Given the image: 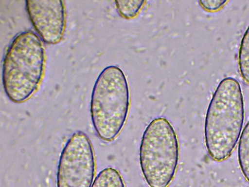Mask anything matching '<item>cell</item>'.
<instances>
[{
    "mask_svg": "<svg viewBox=\"0 0 249 187\" xmlns=\"http://www.w3.org/2000/svg\"><path fill=\"white\" fill-rule=\"evenodd\" d=\"M245 118L241 85L235 78H223L217 85L207 108L204 135L210 156L221 162L231 154L237 143Z\"/></svg>",
    "mask_w": 249,
    "mask_h": 187,
    "instance_id": "6da1fadb",
    "label": "cell"
},
{
    "mask_svg": "<svg viewBox=\"0 0 249 187\" xmlns=\"http://www.w3.org/2000/svg\"><path fill=\"white\" fill-rule=\"evenodd\" d=\"M45 52L41 38L28 30L18 34L5 52L2 64V84L12 102L21 103L37 90L42 80Z\"/></svg>",
    "mask_w": 249,
    "mask_h": 187,
    "instance_id": "7a4b0ae2",
    "label": "cell"
},
{
    "mask_svg": "<svg viewBox=\"0 0 249 187\" xmlns=\"http://www.w3.org/2000/svg\"><path fill=\"white\" fill-rule=\"evenodd\" d=\"M129 107V89L124 72L117 66L106 67L94 83L90 103L92 124L101 140L110 142L118 136Z\"/></svg>",
    "mask_w": 249,
    "mask_h": 187,
    "instance_id": "3957f363",
    "label": "cell"
},
{
    "mask_svg": "<svg viewBox=\"0 0 249 187\" xmlns=\"http://www.w3.org/2000/svg\"><path fill=\"white\" fill-rule=\"evenodd\" d=\"M179 148L177 134L166 118L153 119L142 135L139 162L149 187H168L175 176Z\"/></svg>",
    "mask_w": 249,
    "mask_h": 187,
    "instance_id": "277c9868",
    "label": "cell"
},
{
    "mask_svg": "<svg viewBox=\"0 0 249 187\" xmlns=\"http://www.w3.org/2000/svg\"><path fill=\"white\" fill-rule=\"evenodd\" d=\"M95 169L90 139L84 132L75 131L61 152L57 169V187H91Z\"/></svg>",
    "mask_w": 249,
    "mask_h": 187,
    "instance_id": "5b68a950",
    "label": "cell"
},
{
    "mask_svg": "<svg viewBox=\"0 0 249 187\" xmlns=\"http://www.w3.org/2000/svg\"><path fill=\"white\" fill-rule=\"evenodd\" d=\"M29 19L39 37L50 44L62 39L66 26L64 1L59 0H26Z\"/></svg>",
    "mask_w": 249,
    "mask_h": 187,
    "instance_id": "8992f818",
    "label": "cell"
},
{
    "mask_svg": "<svg viewBox=\"0 0 249 187\" xmlns=\"http://www.w3.org/2000/svg\"><path fill=\"white\" fill-rule=\"evenodd\" d=\"M237 157L240 170L249 183V120L243 128L240 136Z\"/></svg>",
    "mask_w": 249,
    "mask_h": 187,
    "instance_id": "52a82bcc",
    "label": "cell"
},
{
    "mask_svg": "<svg viewBox=\"0 0 249 187\" xmlns=\"http://www.w3.org/2000/svg\"><path fill=\"white\" fill-rule=\"evenodd\" d=\"M91 187H125V185L119 171L107 167L98 174Z\"/></svg>",
    "mask_w": 249,
    "mask_h": 187,
    "instance_id": "ba28073f",
    "label": "cell"
},
{
    "mask_svg": "<svg viewBox=\"0 0 249 187\" xmlns=\"http://www.w3.org/2000/svg\"><path fill=\"white\" fill-rule=\"evenodd\" d=\"M238 64L240 75L249 84V25L245 30L239 45Z\"/></svg>",
    "mask_w": 249,
    "mask_h": 187,
    "instance_id": "9c48e42d",
    "label": "cell"
},
{
    "mask_svg": "<svg viewBox=\"0 0 249 187\" xmlns=\"http://www.w3.org/2000/svg\"><path fill=\"white\" fill-rule=\"evenodd\" d=\"M118 11L122 17L126 19L135 17L144 4V0H116Z\"/></svg>",
    "mask_w": 249,
    "mask_h": 187,
    "instance_id": "30bf717a",
    "label": "cell"
},
{
    "mask_svg": "<svg viewBox=\"0 0 249 187\" xmlns=\"http://www.w3.org/2000/svg\"><path fill=\"white\" fill-rule=\"evenodd\" d=\"M200 5L206 11L215 12L221 9L227 3L226 0H199Z\"/></svg>",
    "mask_w": 249,
    "mask_h": 187,
    "instance_id": "8fae6325",
    "label": "cell"
}]
</instances>
